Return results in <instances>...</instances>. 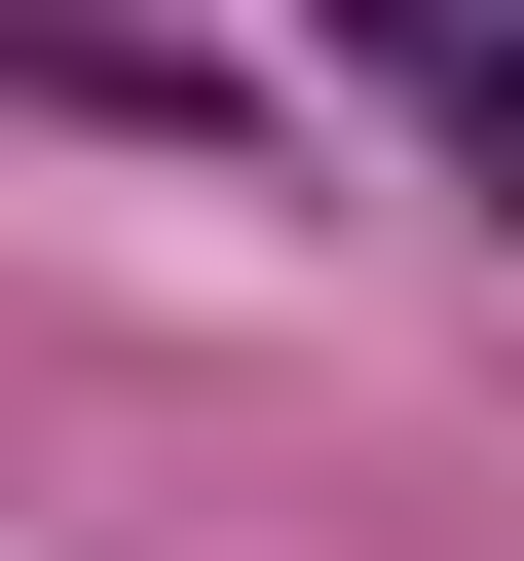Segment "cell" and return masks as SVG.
<instances>
[{
    "mask_svg": "<svg viewBox=\"0 0 524 561\" xmlns=\"http://www.w3.org/2000/svg\"><path fill=\"white\" fill-rule=\"evenodd\" d=\"M338 76H412L449 187H524V38H487V0H338Z\"/></svg>",
    "mask_w": 524,
    "mask_h": 561,
    "instance_id": "cell-1",
    "label": "cell"
}]
</instances>
